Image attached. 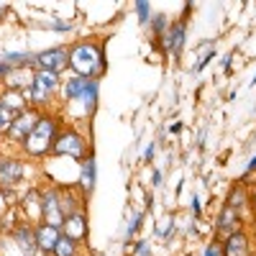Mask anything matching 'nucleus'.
I'll return each instance as SVG.
<instances>
[{"label": "nucleus", "instance_id": "f257e3e1", "mask_svg": "<svg viewBox=\"0 0 256 256\" xmlns=\"http://www.w3.org/2000/svg\"><path fill=\"white\" fill-rule=\"evenodd\" d=\"M70 64H72V70L84 77V80H92L102 72L105 67V62H102V52L100 46L95 44H77L72 52H70Z\"/></svg>", "mask_w": 256, "mask_h": 256}, {"label": "nucleus", "instance_id": "f03ea898", "mask_svg": "<svg viewBox=\"0 0 256 256\" xmlns=\"http://www.w3.org/2000/svg\"><path fill=\"white\" fill-rule=\"evenodd\" d=\"M54 141H56V123H54V118H44L41 116V120H38V126L31 131V136L24 141V146H26V152L31 154V156H41V154H46L49 148H54Z\"/></svg>", "mask_w": 256, "mask_h": 256}, {"label": "nucleus", "instance_id": "7ed1b4c3", "mask_svg": "<svg viewBox=\"0 0 256 256\" xmlns=\"http://www.w3.org/2000/svg\"><path fill=\"white\" fill-rule=\"evenodd\" d=\"M41 216H44L46 226L52 228H62L67 216H64L62 210V202H59V192H46V195H41Z\"/></svg>", "mask_w": 256, "mask_h": 256}, {"label": "nucleus", "instance_id": "20e7f679", "mask_svg": "<svg viewBox=\"0 0 256 256\" xmlns=\"http://www.w3.org/2000/svg\"><path fill=\"white\" fill-rule=\"evenodd\" d=\"M56 82H59V77L52 74V72H36L34 80H31V100L34 102H46L49 95L56 90Z\"/></svg>", "mask_w": 256, "mask_h": 256}, {"label": "nucleus", "instance_id": "39448f33", "mask_svg": "<svg viewBox=\"0 0 256 256\" xmlns=\"http://www.w3.org/2000/svg\"><path fill=\"white\" fill-rule=\"evenodd\" d=\"M36 64L41 67V72L56 74V72H62L70 64V54H67V49H59L56 46V49H49V52H41L36 56Z\"/></svg>", "mask_w": 256, "mask_h": 256}, {"label": "nucleus", "instance_id": "423d86ee", "mask_svg": "<svg viewBox=\"0 0 256 256\" xmlns=\"http://www.w3.org/2000/svg\"><path fill=\"white\" fill-rule=\"evenodd\" d=\"M38 120H41V116H38V113H34V110H24V113H18V116H16V120H13V126H10V131H8V136H10V138H16V141H26V138L31 136V131L38 126Z\"/></svg>", "mask_w": 256, "mask_h": 256}, {"label": "nucleus", "instance_id": "0eeeda50", "mask_svg": "<svg viewBox=\"0 0 256 256\" xmlns=\"http://www.w3.org/2000/svg\"><path fill=\"white\" fill-rule=\"evenodd\" d=\"M82 152H84V144H82V138L74 131L62 134L54 141V154H59V156H64V154L67 156H82Z\"/></svg>", "mask_w": 256, "mask_h": 256}, {"label": "nucleus", "instance_id": "6e6552de", "mask_svg": "<svg viewBox=\"0 0 256 256\" xmlns=\"http://www.w3.org/2000/svg\"><path fill=\"white\" fill-rule=\"evenodd\" d=\"M36 246H38V251H44V254H49V251H54V246H56V241H59V228H52V226H38L36 230Z\"/></svg>", "mask_w": 256, "mask_h": 256}, {"label": "nucleus", "instance_id": "1a4fd4ad", "mask_svg": "<svg viewBox=\"0 0 256 256\" xmlns=\"http://www.w3.org/2000/svg\"><path fill=\"white\" fill-rule=\"evenodd\" d=\"M24 174V164L16 159H0V184H16Z\"/></svg>", "mask_w": 256, "mask_h": 256}, {"label": "nucleus", "instance_id": "9d476101", "mask_svg": "<svg viewBox=\"0 0 256 256\" xmlns=\"http://www.w3.org/2000/svg\"><path fill=\"white\" fill-rule=\"evenodd\" d=\"M0 102H3L10 113H24L28 98H26V92H20V90L10 88V90H6L3 95H0Z\"/></svg>", "mask_w": 256, "mask_h": 256}, {"label": "nucleus", "instance_id": "9b49d317", "mask_svg": "<svg viewBox=\"0 0 256 256\" xmlns=\"http://www.w3.org/2000/svg\"><path fill=\"white\" fill-rule=\"evenodd\" d=\"M64 226H67V233H64V236H70V238H74V241H80V238L88 236V220H84L80 212L70 216L67 220H64Z\"/></svg>", "mask_w": 256, "mask_h": 256}, {"label": "nucleus", "instance_id": "f8f14e48", "mask_svg": "<svg viewBox=\"0 0 256 256\" xmlns=\"http://www.w3.org/2000/svg\"><path fill=\"white\" fill-rule=\"evenodd\" d=\"M16 244H18V248L24 251L26 256H34L36 254V233L31 230V228H18L16 230Z\"/></svg>", "mask_w": 256, "mask_h": 256}, {"label": "nucleus", "instance_id": "ddd939ff", "mask_svg": "<svg viewBox=\"0 0 256 256\" xmlns=\"http://www.w3.org/2000/svg\"><path fill=\"white\" fill-rule=\"evenodd\" d=\"M226 256H248V241L244 233H230L226 241Z\"/></svg>", "mask_w": 256, "mask_h": 256}, {"label": "nucleus", "instance_id": "4468645a", "mask_svg": "<svg viewBox=\"0 0 256 256\" xmlns=\"http://www.w3.org/2000/svg\"><path fill=\"white\" fill-rule=\"evenodd\" d=\"M238 228V210H233L230 205H226L223 208V212H220V223H218V230L223 233V236H230L233 230Z\"/></svg>", "mask_w": 256, "mask_h": 256}, {"label": "nucleus", "instance_id": "2eb2a0df", "mask_svg": "<svg viewBox=\"0 0 256 256\" xmlns=\"http://www.w3.org/2000/svg\"><path fill=\"white\" fill-rule=\"evenodd\" d=\"M90 82H92V80H84V77H72V80L67 82V88H64V98H67V100H77V98H82L84 92H88Z\"/></svg>", "mask_w": 256, "mask_h": 256}, {"label": "nucleus", "instance_id": "dca6fc26", "mask_svg": "<svg viewBox=\"0 0 256 256\" xmlns=\"http://www.w3.org/2000/svg\"><path fill=\"white\" fill-rule=\"evenodd\" d=\"M166 36V41H164V46L169 49V52H180L182 49V41H184V24H177L169 34H164Z\"/></svg>", "mask_w": 256, "mask_h": 256}, {"label": "nucleus", "instance_id": "f3484780", "mask_svg": "<svg viewBox=\"0 0 256 256\" xmlns=\"http://www.w3.org/2000/svg\"><path fill=\"white\" fill-rule=\"evenodd\" d=\"M82 187H84V192H90L92 187H95V159L92 156H88V162H82Z\"/></svg>", "mask_w": 256, "mask_h": 256}, {"label": "nucleus", "instance_id": "a211bd4d", "mask_svg": "<svg viewBox=\"0 0 256 256\" xmlns=\"http://www.w3.org/2000/svg\"><path fill=\"white\" fill-rule=\"evenodd\" d=\"M74 251H77V241H74V238L59 236V241H56V246H54V254H56V256H74Z\"/></svg>", "mask_w": 256, "mask_h": 256}, {"label": "nucleus", "instance_id": "6ab92c4d", "mask_svg": "<svg viewBox=\"0 0 256 256\" xmlns=\"http://www.w3.org/2000/svg\"><path fill=\"white\" fill-rule=\"evenodd\" d=\"M13 120H16V116H13V113L6 108L3 102H0V131H10Z\"/></svg>", "mask_w": 256, "mask_h": 256}, {"label": "nucleus", "instance_id": "aec40b11", "mask_svg": "<svg viewBox=\"0 0 256 256\" xmlns=\"http://www.w3.org/2000/svg\"><path fill=\"white\" fill-rule=\"evenodd\" d=\"M136 8H138V13H141L138 20H141V24H148V18H152V8H148L146 3H138Z\"/></svg>", "mask_w": 256, "mask_h": 256}, {"label": "nucleus", "instance_id": "412c9836", "mask_svg": "<svg viewBox=\"0 0 256 256\" xmlns=\"http://www.w3.org/2000/svg\"><path fill=\"white\" fill-rule=\"evenodd\" d=\"M205 256H220V246H218V244H210V246L205 248Z\"/></svg>", "mask_w": 256, "mask_h": 256}, {"label": "nucleus", "instance_id": "4be33fe9", "mask_svg": "<svg viewBox=\"0 0 256 256\" xmlns=\"http://www.w3.org/2000/svg\"><path fill=\"white\" fill-rule=\"evenodd\" d=\"M8 72V64H0V74H6Z\"/></svg>", "mask_w": 256, "mask_h": 256}, {"label": "nucleus", "instance_id": "5701e85b", "mask_svg": "<svg viewBox=\"0 0 256 256\" xmlns=\"http://www.w3.org/2000/svg\"><path fill=\"white\" fill-rule=\"evenodd\" d=\"M251 169H256V159H254V162H248V172H251Z\"/></svg>", "mask_w": 256, "mask_h": 256}, {"label": "nucleus", "instance_id": "b1692460", "mask_svg": "<svg viewBox=\"0 0 256 256\" xmlns=\"http://www.w3.org/2000/svg\"><path fill=\"white\" fill-rule=\"evenodd\" d=\"M254 205H256V192H254Z\"/></svg>", "mask_w": 256, "mask_h": 256}]
</instances>
